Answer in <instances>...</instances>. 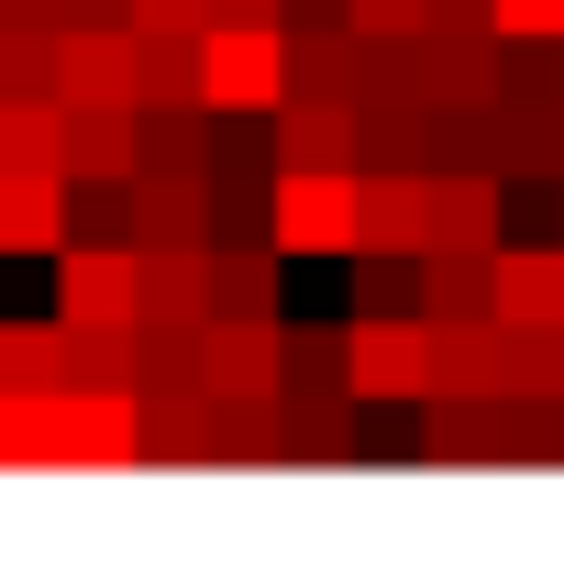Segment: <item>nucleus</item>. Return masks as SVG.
I'll use <instances>...</instances> for the list:
<instances>
[{
    "instance_id": "f257e3e1",
    "label": "nucleus",
    "mask_w": 564,
    "mask_h": 564,
    "mask_svg": "<svg viewBox=\"0 0 564 564\" xmlns=\"http://www.w3.org/2000/svg\"><path fill=\"white\" fill-rule=\"evenodd\" d=\"M265 243L276 254H311V265H355L366 243V166H276L265 188Z\"/></svg>"
},
{
    "instance_id": "f03ea898",
    "label": "nucleus",
    "mask_w": 564,
    "mask_h": 564,
    "mask_svg": "<svg viewBox=\"0 0 564 564\" xmlns=\"http://www.w3.org/2000/svg\"><path fill=\"white\" fill-rule=\"evenodd\" d=\"M344 388L366 410H421L432 399V322L421 311H355L344 322Z\"/></svg>"
},
{
    "instance_id": "7ed1b4c3",
    "label": "nucleus",
    "mask_w": 564,
    "mask_h": 564,
    "mask_svg": "<svg viewBox=\"0 0 564 564\" xmlns=\"http://www.w3.org/2000/svg\"><path fill=\"white\" fill-rule=\"evenodd\" d=\"M199 100L221 122L276 111V100H289V23H210L199 34Z\"/></svg>"
},
{
    "instance_id": "20e7f679",
    "label": "nucleus",
    "mask_w": 564,
    "mask_h": 564,
    "mask_svg": "<svg viewBox=\"0 0 564 564\" xmlns=\"http://www.w3.org/2000/svg\"><path fill=\"white\" fill-rule=\"evenodd\" d=\"M133 311H144V254L133 243H56V322L133 333Z\"/></svg>"
},
{
    "instance_id": "39448f33",
    "label": "nucleus",
    "mask_w": 564,
    "mask_h": 564,
    "mask_svg": "<svg viewBox=\"0 0 564 564\" xmlns=\"http://www.w3.org/2000/svg\"><path fill=\"white\" fill-rule=\"evenodd\" d=\"M276 366H289V322H232V311L199 322V388H210L221 410L276 399Z\"/></svg>"
},
{
    "instance_id": "423d86ee",
    "label": "nucleus",
    "mask_w": 564,
    "mask_h": 564,
    "mask_svg": "<svg viewBox=\"0 0 564 564\" xmlns=\"http://www.w3.org/2000/svg\"><path fill=\"white\" fill-rule=\"evenodd\" d=\"M265 122H276V166H366V111L344 89H289Z\"/></svg>"
},
{
    "instance_id": "0eeeda50",
    "label": "nucleus",
    "mask_w": 564,
    "mask_h": 564,
    "mask_svg": "<svg viewBox=\"0 0 564 564\" xmlns=\"http://www.w3.org/2000/svg\"><path fill=\"white\" fill-rule=\"evenodd\" d=\"M56 100H144L133 23H67L56 34Z\"/></svg>"
},
{
    "instance_id": "6e6552de",
    "label": "nucleus",
    "mask_w": 564,
    "mask_h": 564,
    "mask_svg": "<svg viewBox=\"0 0 564 564\" xmlns=\"http://www.w3.org/2000/svg\"><path fill=\"white\" fill-rule=\"evenodd\" d=\"M210 177L199 166H144L133 177V254H155V243H210Z\"/></svg>"
},
{
    "instance_id": "1a4fd4ad",
    "label": "nucleus",
    "mask_w": 564,
    "mask_h": 564,
    "mask_svg": "<svg viewBox=\"0 0 564 564\" xmlns=\"http://www.w3.org/2000/svg\"><path fill=\"white\" fill-rule=\"evenodd\" d=\"M498 388H509V333H498V311L432 322V399H498Z\"/></svg>"
},
{
    "instance_id": "9d476101",
    "label": "nucleus",
    "mask_w": 564,
    "mask_h": 564,
    "mask_svg": "<svg viewBox=\"0 0 564 564\" xmlns=\"http://www.w3.org/2000/svg\"><path fill=\"white\" fill-rule=\"evenodd\" d=\"M199 322H210V243H155L133 333H199Z\"/></svg>"
},
{
    "instance_id": "9b49d317",
    "label": "nucleus",
    "mask_w": 564,
    "mask_h": 564,
    "mask_svg": "<svg viewBox=\"0 0 564 564\" xmlns=\"http://www.w3.org/2000/svg\"><path fill=\"white\" fill-rule=\"evenodd\" d=\"M487 311H498L509 333H553V322H564V243H498Z\"/></svg>"
},
{
    "instance_id": "f8f14e48",
    "label": "nucleus",
    "mask_w": 564,
    "mask_h": 564,
    "mask_svg": "<svg viewBox=\"0 0 564 564\" xmlns=\"http://www.w3.org/2000/svg\"><path fill=\"white\" fill-rule=\"evenodd\" d=\"M366 243L377 254H432V166H366Z\"/></svg>"
},
{
    "instance_id": "ddd939ff",
    "label": "nucleus",
    "mask_w": 564,
    "mask_h": 564,
    "mask_svg": "<svg viewBox=\"0 0 564 564\" xmlns=\"http://www.w3.org/2000/svg\"><path fill=\"white\" fill-rule=\"evenodd\" d=\"M276 254L265 232H243V243H210V311H232V322H289V289H276Z\"/></svg>"
},
{
    "instance_id": "4468645a",
    "label": "nucleus",
    "mask_w": 564,
    "mask_h": 564,
    "mask_svg": "<svg viewBox=\"0 0 564 564\" xmlns=\"http://www.w3.org/2000/svg\"><path fill=\"white\" fill-rule=\"evenodd\" d=\"M56 243H67V177L56 166H0V254H45L56 265Z\"/></svg>"
},
{
    "instance_id": "2eb2a0df",
    "label": "nucleus",
    "mask_w": 564,
    "mask_h": 564,
    "mask_svg": "<svg viewBox=\"0 0 564 564\" xmlns=\"http://www.w3.org/2000/svg\"><path fill=\"white\" fill-rule=\"evenodd\" d=\"M355 388H311V399H276V421H289V454L300 465H355L366 454V432H355Z\"/></svg>"
},
{
    "instance_id": "dca6fc26",
    "label": "nucleus",
    "mask_w": 564,
    "mask_h": 564,
    "mask_svg": "<svg viewBox=\"0 0 564 564\" xmlns=\"http://www.w3.org/2000/svg\"><path fill=\"white\" fill-rule=\"evenodd\" d=\"M498 289V254H421V322H476Z\"/></svg>"
},
{
    "instance_id": "f3484780",
    "label": "nucleus",
    "mask_w": 564,
    "mask_h": 564,
    "mask_svg": "<svg viewBox=\"0 0 564 564\" xmlns=\"http://www.w3.org/2000/svg\"><path fill=\"white\" fill-rule=\"evenodd\" d=\"M0 166H56L67 177V100H0Z\"/></svg>"
},
{
    "instance_id": "a211bd4d",
    "label": "nucleus",
    "mask_w": 564,
    "mask_h": 564,
    "mask_svg": "<svg viewBox=\"0 0 564 564\" xmlns=\"http://www.w3.org/2000/svg\"><path fill=\"white\" fill-rule=\"evenodd\" d=\"M0 388H67V322H0Z\"/></svg>"
},
{
    "instance_id": "6ab92c4d",
    "label": "nucleus",
    "mask_w": 564,
    "mask_h": 564,
    "mask_svg": "<svg viewBox=\"0 0 564 564\" xmlns=\"http://www.w3.org/2000/svg\"><path fill=\"white\" fill-rule=\"evenodd\" d=\"M133 78H144V100H199V34L133 23Z\"/></svg>"
},
{
    "instance_id": "aec40b11",
    "label": "nucleus",
    "mask_w": 564,
    "mask_h": 564,
    "mask_svg": "<svg viewBox=\"0 0 564 564\" xmlns=\"http://www.w3.org/2000/svg\"><path fill=\"white\" fill-rule=\"evenodd\" d=\"M67 388H144V344H133V333H78V322H67Z\"/></svg>"
},
{
    "instance_id": "412c9836",
    "label": "nucleus",
    "mask_w": 564,
    "mask_h": 564,
    "mask_svg": "<svg viewBox=\"0 0 564 564\" xmlns=\"http://www.w3.org/2000/svg\"><path fill=\"white\" fill-rule=\"evenodd\" d=\"M0 100H56V34L0 23Z\"/></svg>"
},
{
    "instance_id": "4be33fe9",
    "label": "nucleus",
    "mask_w": 564,
    "mask_h": 564,
    "mask_svg": "<svg viewBox=\"0 0 564 564\" xmlns=\"http://www.w3.org/2000/svg\"><path fill=\"white\" fill-rule=\"evenodd\" d=\"M355 311H421V254H355Z\"/></svg>"
},
{
    "instance_id": "5701e85b",
    "label": "nucleus",
    "mask_w": 564,
    "mask_h": 564,
    "mask_svg": "<svg viewBox=\"0 0 564 564\" xmlns=\"http://www.w3.org/2000/svg\"><path fill=\"white\" fill-rule=\"evenodd\" d=\"M344 388V333H289V366H276V399Z\"/></svg>"
},
{
    "instance_id": "b1692460",
    "label": "nucleus",
    "mask_w": 564,
    "mask_h": 564,
    "mask_svg": "<svg viewBox=\"0 0 564 564\" xmlns=\"http://www.w3.org/2000/svg\"><path fill=\"white\" fill-rule=\"evenodd\" d=\"M487 23H498V45H553L564 34V0H498Z\"/></svg>"
},
{
    "instance_id": "393cba45",
    "label": "nucleus",
    "mask_w": 564,
    "mask_h": 564,
    "mask_svg": "<svg viewBox=\"0 0 564 564\" xmlns=\"http://www.w3.org/2000/svg\"><path fill=\"white\" fill-rule=\"evenodd\" d=\"M210 23H289V0H210Z\"/></svg>"
},
{
    "instance_id": "a878e982",
    "label": "nucleus",
    "mask_w": 564,
    "mask_h": 564,
    "mask_svg": "<svg viewBox=\"0 0 564 564\" xmlns=\"http://www.w3.org/2000/svg\"><path fill=\"white\" fill-rule=\"evenodd\" d=\"M487 12H498V0H432V23H487ZM487 34H498V23H487Z\"/></svg>"
},
{
    "instance_id": "bb28decb",
    "label": "nucleus",
    "mask_w": 564,
    "mask_h": 564,
    "mask_svg": "<svg viewBox=\"0 0 564 564\" xmlns=\"http://www.w3.org/2000/svg\"><path fill=\"white\" fill-rule=\"evenodd\" d=\"M67 23H133V0H67Z\"/></svg>"
},
{
    "instance_id": "cd10ccee",
    "label": "nucleus",
    "mask_w": 564,
    "mask_h": 564,
    "mask_svg": "<svg viewBox=\"0 0 564 564\" xmlns=\"http://www.w3.org/2000/svg\"><path fill=\"white\" fill-rule=\"evenodd\" d=\"M553 67H564V34H553Z\"/></svg>"
},
{
    "instance_id": "c85d7f7f",
    "label": "nucleus",
    "mask_w": 564,
    "mask_h": 564,
    "mask_svg": "<svg viewBox=\"0 0 564 564\" xmlns=\"http://www.w3.org/2000/svg\"><path fill=\"white\" fill-rule=\"evenodd\" d=\"M553 188H564V177H553Z\"/></svg>"
}]
</instances>
